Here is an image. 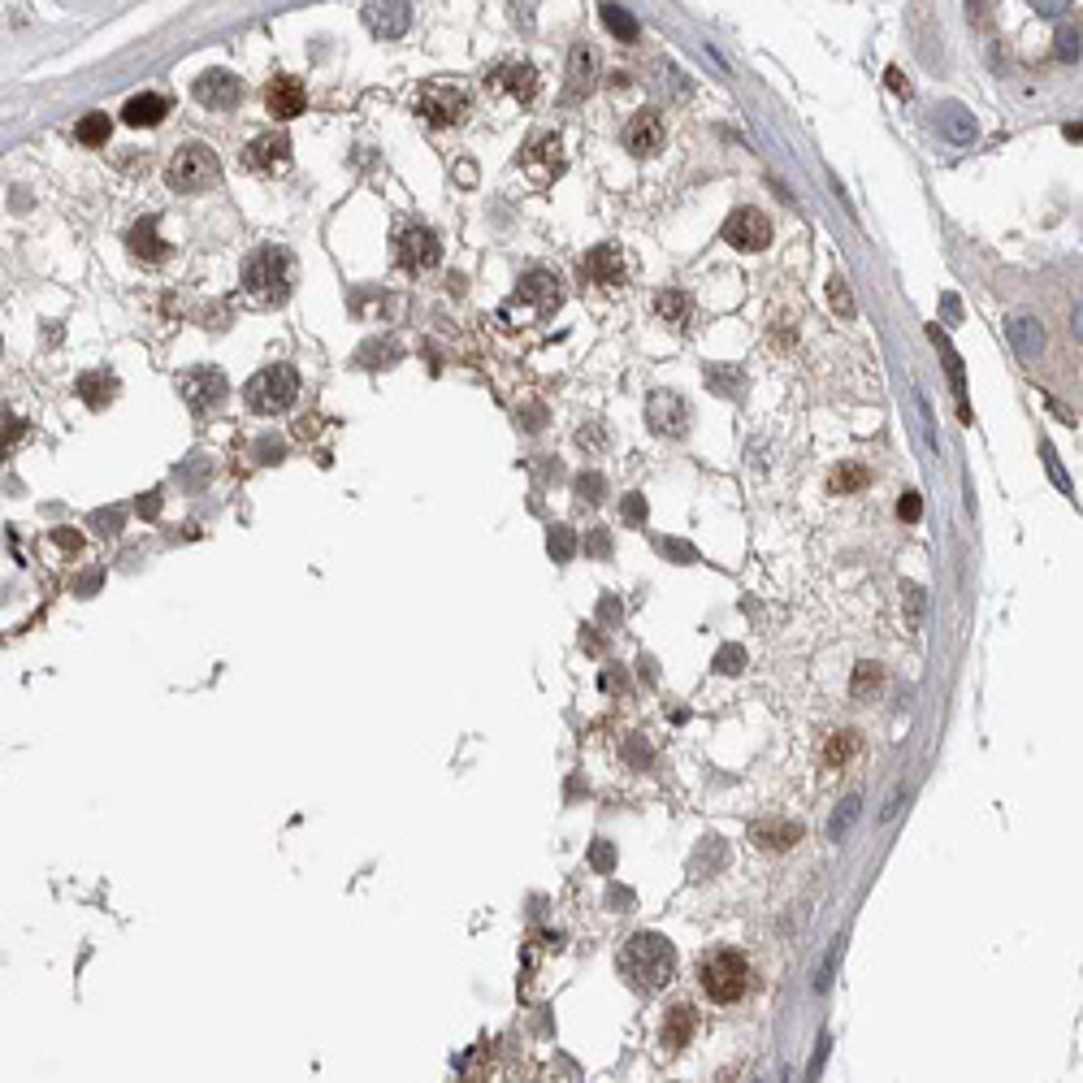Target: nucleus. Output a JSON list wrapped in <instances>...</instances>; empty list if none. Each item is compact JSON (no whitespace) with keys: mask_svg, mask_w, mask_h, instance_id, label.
I'll return each mask as SVG.
<instances>
[{"mask_svg":"<svg viewBox=\"0 0 1083 1083\" xmlns=\"http://www.w3.org/2000/svg\"><path fill=\"white\" fill-rule=\"evenodd\" d=\"M221 178V161L213 148L204 143H187V148L174 152V161L165 165V182L174 187L178 195H195V191H208L213 182Z\"/></svg>","mask_w":1083,"mask_h":1083,"instance_id":"423d86ee","label":"nucleus"},{"mask_svg":"<svg viewBox=\"0 0 1083 1083\" xmlns=\"http://www.w3.org/2000/svg\"><path fill=\"white\" fill-rule=\"evenodd\" d=\"M395 256H399V265L408 273H425V269H434L442 260V243H438V234L429 226H403L399 239H395Z\"/></svg>","mask_w":1083,"mask_h":1083,"instance_id":"6e6552de","label":"nucleus"},{"mask_svg":"<svg viewBox=\"0 0 1083 1083\" xmlns=\"http://www.w3.org/2000/svg\"><path fill=\"white\" fill-rule=\"evenodd\" d=\"M620 975L637 993H659L676 975V949L659 932H637L620 945Z\"/></svg>","mask_w":1083,"mask_h":1083,"instance_id":"f257e3e1","label":"nucleus"},{"mask_svg":"<svg viewBox=\"0 0 1083 1083\" xmlns=\"http://www.w3.org/2000/svg\"><path fill=\"white\" fill-rule=\"evenodd\" d=\"M902 516L906 520H919V494H906V499H902Z\"/></svg>","mask_w":1083,"mask_h":1083,"instance_id":"4c0bfd02","label":"nucleus"},{"mask_svg":"<svg viewBox=\"0 0 1083 1083\" xmlns=\"http://www.w3.org/2000/svg\"><path fill=\"white\" fill-rule=\"evenodd\" d=\"M945 122H949V130H954V139H971L975 135V126L962 117L958 104H949V109H945Z\"/></svg>","mask_w":1083,"mask_h":1083,"instance_id":"473e14b6","label":"nucleus"},{"mask_svg":"<svg viewBox=\"0 0 1083 1083\" xmlns=\"http://www.w3.org/2000/svg\"><path fill=\"white\" fill-rule=\"evenodd\" d=\"M750 837L759 850H789L793 841H802V824H793V819H763V824L750 828Z\"/></svg>","mask_w":1083,"mask_h":1083,"instance_id":"aec40b11","label":"nucleus"},{"mask_svg":"<svg viewBox=\"0 0 1083 1083\" xmlns=\"http://www.w3.org/2000/svg\"><path fill=\"white\" fill-rule=\"evenodd\" d=\"M854 815H858V802H845V811H841V819H837V824H832V837H841V832H845V828H850V819H854Z\"/></svg>","mask_w":1083,"mask_h":1083,"instance_id":"c9c22d12","label":"nucleus"},{"mask_svg":"<svg viewBox=\"0 0 1083 1083\" xmlns=\"http://www.w3.org/2000/svg\"><path fill=\"white\" fill-rule=\"evenodd\" d=\"M109 130H113V122H109L104 113H87L83 122L74 126V139L83 143V148H100V143L109 139Z\"/></svg>","mask_w":1083,"mask_h":1083,"instance_id":"bb28decb","label":"nucleus"},{"mask_svg":"<svg viewBox=\"0 0 1083 1083\" xmlns=\"http://www.w3.org/2000/svg\"><path fill=\"white\" fill-rule=\"evenodd\" d=\"M165 113H169V100L156 96V91H143V96L126 100V109H122V117L130 126H161Z\"/></svg>","mask_w":1083,"mask_h":1083,"instance_id":"4be33fe9","label":"nucleus"},{"mask_svg":"<svg viewBox=\"0 0 1083 1083\" xmlns=\"http://www.w3.org/2000/svg\"><path fill=\"white\" fill-rule=\"evenodd\" d=\"M577 490L585 494V499H603V477H598V473H594V477H581V481H577Z\"/></svg>","mask_w":1083,"mask_h":1083,"instance_id":"f704fd0d","label":"nucleus"},{"mask_svg":"<svg viewBox=\"0 0 1083 1083\" xmlns=\"http://www.w3.org/2000/svg\"><path fill=\"white\" fill-rule=\"evenodd\" d=\"M724 239H728V247H737V252H763L767 239H772V226H767V217L759 208H737V213L724 221Z\"/></svg>","mask_w":1083,"mask_h":1083,"instance_id":"1a4fd4ad","label":"nucleus"},{"mask_svg":"<svg viewBox=\"0 0 1083 1083\" xmlns=\"http://www.w3.org/2000/svg\"><path fill=\"white\" fill-rule=\"evenodd\" d=\"M239 96H243V83L230 70H208L200 83H195V100H200L204 109H234Z\"/></svg>","mask_w":1083,"mask_h":1083,"instance_id":"f8f14e48","label":"nucleus"},{"mask_svg":"<svg viewBox=\"0 0 1083 1083\" xmlns=\"http://www.w3.org/2000/svg\"><path fill=\"white\" fill-rule=\"evenodd\" d=\"M832 494H850V490H858V486H867V468H858V464H845V468H837V473H832Z\"/></svg>","mask_w":1083,"mask_h":1083,"instance_id":"c756f323","label":"nucleus"},{"mask_svg":"<svg viewBox=\"0 0 1083 1083\" xmlns=\"http://www.w3.org/2000/svg\"><path fill=\"white\" fill-rule=\"evenodd\" d=\"M889 87H893V91H902V96H906V91H910L906 74H902V70H889Z\"/></svg>","mask_w":1083,"mask_h":1083,"instance_id":"ea45409f","label":"nucleus"},{"mask_svg":"<svg viewBox=\"0 0 1083 1083\" xmlns=\"http://www.w3.org/2000/svg\"><path fill=\"white\" fill-rule=\"evenodd\" d=\"M858 754H863V737L854 733V728H841V733H832L824 737V750H819V759H824L828 772H845Z\"/></svg>","mask_w":1083,"mask_h":1083,"instance_id":"a211bd4d","label":"nucleus"},{"mask_svg":"<svg viewBox=\"0 0 1083 1083\" xmlns=\"http://www.w3.org/2000/svg\"><path fill=\"white\" fill-rule=\"evenodd\" d=\"M494 87L507 91V96L520 100V104H529L533 96H538V74H533V65L516 61V65H503V70L494 74Z\"/></svg>","mask_w":1083,"mask_h":1083,"instance_id":"6ab92c4d","label":"nucleus"},{"mask_svg":"<svg viewBox=\"0 0 1083 1083\" xmlns=\"http://www.w3.org/2000/svg\"><path fill=\"white\" fill-rule=\"evenodd\" d=\"M594 70H598V57H594V52L585 48V44H581V48H572V87L585 91V87L594 83Z\"/></svg>","mask_w":1083,"mask_h":1083,"instance_id":"cd10ccee","label":"nucleus"},{"mask_svg":"<svg viewBox=\"0 0 1083 1083\" xmlns=\"http://www.w3.org/2000/svg\"><path fill=\"white\" fill-rule=\"evenodd\" d=\"M733 663H741V650H724V655H720V672H737Z\"/></svg>","mask_w":1083,"mask_h":1083,"instance_id":"58836bf2","label":"nucleus"},{"mask_svg":"<svg viewBox=\"0 0 1083 1083\" xmlns=\"http://www.w3.org/2000/svg\"><path fill=\"white\" fill-rule=\"evenodd\" d=\"M286 161H291V139L286 135H260L252 148L243 152V165L252 169V174H278V169H286Z\"/></svg>","mask_w":1083,"mask_h":1083,"instance_id":"ddd939ff","label":"nucleus"},{"mask_svg":"<svg viewBox=\"0 0 1083 1083\" xmlns=\"http://www.w3.org/2000/svg\"><path fill=\"white\" fill-rule=\"evenodd\" d=\"M694 1027H698V1019H694V1010L689 1006H672L668 1014H663V1032H659V1040H663V1049L668 1053H676V1049H685L689 1040H694Z\"/></svg>","mask_w":1083,"mask_h":1083,"instance_id":"412c9836","label":"nucleus"},{"mask_svg":"<svg viewBox=\"0 0 1083 1083\" xmlns=\"http://www.w3.org/2000/svg\"><path fill=\"white\" fill-rule=\"evenodd\" d=\"M551 551H555V559H568V555H572V533H568V529H555Z\"/></svg>","mask_w":1083,"mask_h":1083,"instance_id":"72a5a7b5","label":"nucleus"},{"mask_svg":"<svg viewBox=\"0 0 1083 1083\" xmlns=\"http://www.w3.org/2000/svg\"><path fill=\"white\" fill-rule=\"evenodd\" d=\"M22 434H26V425L18 421V416H0V451H9Z\"/></svg>","mask_w":1083,"mask_h":1083,"instance_id":"2f4dec72","label":"nucleus"},{"mask_svg":"<svg viewBox=\"0 0 1083 1083\" xmlns=\"http://www.w3.org/2000/svg\"><path fill=\"white\" fill-rule=\"evenodd\" d=\"M416 113H421L429 126H455V122H464V113H468V96L451 83H425L416 91Z\"/></svg>","mask_w":1083,"mask_h":1083,"instance_id":"0eeeda50","label":"nucleus"},{"mask_svg":"<svg viewBox=\"0 0 1083 1083\" xmlns=\"http://www.w3.org/2000/svg\"><path fill=\"white\" fill-rule=\"evenodd\" d=\"M828 299L837 304L841 317H854V299H850V291H845V282H841V278H832V282H828Z\"/></svg>","mask_w":1083,"mask_h":1083,"instance_id":"7c9ffc66","label":"nucleus"},{"mask_svg":"<svg viewBox=\"0 0 1083 1083\" xmlns=\"http://www.w3.org/2000/svg\"><path fill=\"white\" fill-rule=\"evenodd\" d=\"M295 395H299V373L291 369V364H269V369H260L252 382L243 386L247 408L260 412V416L286 412L295 403Z\"/></svg>","mask_w":1083,"mask_h":1083,"instance_id":"39448f33","label":"nucleus"},{"mask_svg":"<svg viewBox=\"0 0 1083 1083\" xmlns=\"http://www.w3.org/2000/svg\"><path fill=\"white\" fill-rule=\"evenodd\" d=\"M369 22L382 35H399L408 26V5H369Z\"/></svg>","mask_w":1083,"mask_h":1083,"instance_id":"a878e982","label":"nucleus"},{"mask_svg":"<svg viewBox=\"0 0 1083 1083\" xmlns=\"http://www.w3.org/2000/svg\"><path fill=\"white\" fill-rule=\"evenodd\" d=\"M1062 57H1079V35L1062 31Z\"/></svg>","mask_w":1083,"mask_h":1083,"instance_id":"e433bc0d","label":"nucleus"},{"mask_svg":"<svg viewBox=\"0 0 1083 1083\" xmlns=\"http://www.w3.org/2000/svg\"><path fill=\"white\" fill-rule=\"evenodd\" d=\"M555 308H559V278L551 269H529L525 278H520L516 295L499 308V317L507 325H533V321L551 317Z\"/></svg>","mask_w":1083,"mask_h":1083,"instance_id":"7ed1b4c3","label":"nucleus"},{"mask_svg":"<svg viewBox=\"0 0 1083 1083\" xmlns=\"http://www.w3.org/2000/svg\"><path fill=\"white\" fill-rule=\"evenodd\" d=\"M655 312L668 325H676V330H685L689 321H694V304H689V295L685 291H659L655 295Z\"/></svg>","mask_w":1083,"mask_h":1083,"instance_id":"393cba45","label":"nucleus"},{"mask_svg":"<svg viewBox=\"0 0 1083 1083\" xmlns=\"http://www.w3.org/2000/svg\"><path fill=\"white\" fill-rule=\"evenodd\" d=\"M126 243H130V252H135L143 265H161V260L169 256V243L156 234V217H139V226H130Z\"/></svg>","mask_w":1083,"mask_h":1083,"instance_id":"dca6fc26","label":"nucleus"},{"mask_svg":"<svg viewBox=\"0 0 1083 1083\" xmlns=\"http://www.w3.org/2000/svg\"><path fill=\"white\" fill-rule=\"evenodd\" d=\"M650 429L663 438H681L685 434V425H689V408H685V399L681 395H672V390H659L655 399H650Z\"/></svg>","mask_w":1083,"mask_h":1083,"instance_id":"9b49d317","label":"nucleus"},{"mask_svg":"<svg viewBox=\"0 0 1083 1083\" xmlns=\"http://www.w3.org/2000/svg\"><path fill=\"white\" fill-rule=\"evenodd\" d=\"M525 169L538 182H555V174L564 169V148H559V139L546 135V139L533 143V148L525 152Z\"/></svg>","mask_w":1083,"mask_h":1083,"instance_id":"f3484780","label":"nucleus"},{"mask_svg":"<svg viewBox=\"0 0 1083 1083\" xmlns=\"http://www.w3.org/2000/svg\"><path fill=\"white\" fill-rule=\"evenodd\" d=\"M603 22L611 26V35H620V39H637V18H633V13H624L620 5H603Z\"/></svg>","mask_w":1083,"mask_h":1083,"instance_id":"c85d7f7f","label":"nucleus"},{"mask_svg":"<svg viewBox=\"0 0 1083 1083\" xmlns=\"http://www.w3.org/2000/svg\"><path fill=\"white\" fill-rule=\"evenodd\" d=\"M304 104H308V91H304V83H299V78H291V74H278L273 78V83L265 87V109L273 113V117H299L304 113Z\"/></svg>","mask_w":1083,"mask_h":1083,"instance_id":"4468645a","label":"nucleus"},{"mask_svg":"<svg viewBox=\"0 0 1083 1083\" xmlns=\"http://www.w3.org/2000/svg\"><path fill=\"white\" fill-rule=\"evenodd\" d=\"M178 390H182V399L191 403V412H208L226 399V377L217 369H191L178 377Z\"/></svg>","mask_w":1083,"mask_h":1083,"instance_id":"9d476101","label":"nucleus"},{"mask_svg":"<svg viewBox=\"0 0 1083 1083\" xmlns=\"http://www.w3.org/2000/svg\"><path fill=\"white\" fill-rule=\"evenodd\" d=\"M585 273L603 286H616V282H624V256L616 247H594V252L585 256Z\"/></svg>","mask_w":1083,"mask_h":1083,"instance_id":"5701e85b","label":"nucleus"},{"mask_svg":"<svg viewBox=\"0 0 1083 1083\" xmlns=\"http://www.w3.org/2000/svg\"><path fill=\"white\" fill-rule=\"evenodd\" d=\"M1010 343H1014V351H1019L1023 360H1032V356H1040V347H1045V330H1040V321H1032V317H1014L1010 321Z\"/></svg>","mask_w":1083,"mask_h":1083,"instance_id":"b1692460","label":"nucleus"},{"mask_svg":"<svg viewBox=\"0 0 1083 1083\" xmlns=\"http://www.w3.org/2000/svg\"><path fill=\"white\" fill-rule=\"evenodd\" d=\"M750 984H754V967L741 949L720 945V949H707V954H702L698 988L707 1001H715V1006H737V1001L750 993Z\"/></svg>","mask_w":1083,"mask_h":1083,"instance_id":"f03ea898","label":"nucleus"},{"mask_svg":"<svg viewBox=\"0 0 1083 1083\" xmlns=\"http://www.w3.org/2000/svg\"><path fill=\"white\" fill-rule=\"evenodd\" d=\"M243 291L256 304H282L291 295V256L282 247H256L243 265Z\"/></svg>","mask_w":1083,"mask_h":1083,"instance_id":"20e7f679","label":"nucleus"},{"mask_svg":"<svg viewBox=\"0 0 1083 1083\" xmlns=\"http://www.w3.org/2000/svg\"><path fill=\"white\" fill-rule=\"evenodd\" d=\"M624 143H629L633 156H655L663 148V117L655 109H642L624 130Z\"/></svg>","mask_w":1083,"mask_h":1083,"instance_id":"2eb2a0df","label":"nucleus"}]
</instances>
